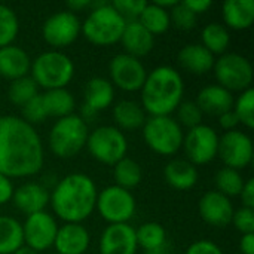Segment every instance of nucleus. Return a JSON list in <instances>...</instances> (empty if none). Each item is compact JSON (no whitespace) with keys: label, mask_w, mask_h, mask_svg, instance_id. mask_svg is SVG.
Masks as SVG:
<instances>
[{"label":"nucleus","mask_w":254,"mask_h":254,"mask_svg":"<svg viewBox=\"0 0 254 254\" xmlns=\"http://www.w3.org/2000/svg\"><path fill=\"white\" fill-rule=\"evenodd\" d=\"M43 167V147L36 129L16 116L0 118V174L28 177Z\"/></svg>","instance_id":"obj_1"},{"label":"nucleus","mask_w":254,"mask_h":254,"mask_svg":"<svg viewBox=\"0 0 254 254\" xmlns=\"http://www.w3.org/2000/svg\"><path fill=\"white\" fill-rule=\"evenodd\" d=\"M52 208L67 223H79L91 216L97 204V189L86 174L64 177L52 192Z\"/></svg>","instance_id":"obj_2"},{"label":"nucleus","mask_w":254,"mask_h":254,"mask_svg":"<svg viewBox=\"0 0 254 254\" xmlns=\"http://www.w3.org/2000/svg\"><path fill=\"white\" fill-rule=\"evenodd\" d=\"M185 85L180 73L168 65L150 71L141 88L143 110L152 116H170L182 103Z\"/></svg>","instance_id":"obj_3"},{"label":"nucleus","mask_w":254,"mask_h":254,"mask_svg":"<svg viewBox=\"0 0 254 254\" xmlns=\"http://www.w3.org/2000/svg\"><path fill=\"white\" fill-rule=\"evenodd\" d=\"M125 25L127 21L124 16L110 3L101 1L94 3V9L85 19L80 30L91 43L107 46L121 40Z\"/></svg>","instance_id":"obj_4"},{"label":"nucleus","mask_w":254,"mask_h":254,"mask_svg":"<svg viewBox=\"0 0 254 254\" xmlns=\"http://www.w3.org/2000/svg\"><path fill=\"white\" fill-rule=\"evenodd\" d=\"M30 70L36 85L49 91L64 88L73 77L74 65L65 54L49 51L40 54L33 61Z\"/></svg>","instance_id":"obj_5"},{"label":"nucleus","mask_w":254,"mask_h":254,"mask_svg":"<svg viewBox=\"0 0 254 254\" xmlns=\"http://www.w3.org/2000/svg\"><path fill=\"white\" fill-rule=\"evenodd\" d=\"M88 140V127L80 116L70 115L55 122L49 134V147L58 158H71Z\"/></svg>","instance_id":"obj_6"},{"label":"nucleus","mask_w":254,"mask_h":254,"mask_svg":"<svg viewBox=\"0 0 254 254\" xmlns=\"http://www.w3.org/2000/svg\"><path fill=\"white\" fill-rule=\"evenodd\" d=\"M143 137L147 146L164 156L174 155L183 144V131L170 116H152L143 125Z\"/></svg>","instance_id":"obj_7"},{"label":"nucleus","mask_w":254,"mask_h":254,"mask_svg":"<svg viewBox=\"0 0 254 254\" xmlns=\"http://www.w3.org/2000/svg\"><path fill=\"white\" fill-rule=\"evenodd\" d=\"M89 153L100 162L116 165L125 158L128 143L124 132L115 127H100L88 135Z\"/></svg>","instance_id":"obj_8"},{"label":"nucleus","mask_w":254,"mask_h":254,"mask_svg":"<svg viewBox=\"0 0 254 254\" xmlns=\"http://www.w3.org/2000/svg\"><path fill=\"white\" fill-rule=\"evenodd\" d=\"M214 74L219 85L231 91H246L253 82V67L250 61L240 54L222 55L214 63Z\"/></svg>","instance_id":"obj_9"},{"label":"nucleus","mask_w":254,"mask_h":254,"mask_svg":"<svg viewBox=\"0 0 254 254\" xmlns=\"http://www.w3.org/2000/svg\"><path fill=\"white\" fill-rule=\"evenodd\" d=\"M97 208L110 225L127 223L135 211V199L129 190L109 186L97 195Z\"/></svg>","instance_id":"obj_10"},{"label":"nucleus","mask_w":254,"mask_h":254,"mask_svg":"<svg viewBox=\"0 0 254 254\" xmlns=\"http://www.w3.org/2000/svg\"><path fill=\"white\" fill-rule=\"evenodd\" d=\"M217 155L226 168L237 171L246 168L253 159L252 138L241 131H228L222 138H219Z\"/></svg>","instance_id":"obj_11"},{"label":"nucleus","mask_w":254,"mask_h":254,"mask_svg":"<svg viewBox=\"0 0 254 254\" xmlns=\"http://www.w3.org/2000/svg\"><path fill=\"white\" fill-rule=\"evenodd\" d=\"M185 150L193 165H204L211 162L217 156L219 149V135L217 132L207 127L198 125L190 128L185 138Z\"/></svg>","instance_id":"obj_12"},{"label":"nucleus","mask_w":254,"mask_h":254,"mask_svg":"<svg viewBox=\"0 0 254 254\" xmlns=\"http://www.w3.org/2000/svg\"><path fill=\"white\" fill-rule=\"evenodd\" d=\"M58 232V226L51 214L40 211L27 217L25 225L22 226L24 241L27 247L34 252H43L54 246L55 237Z\"/></svg>","instance_id":"obj_13"},{"label":"nucleus","mask_w":254,"mask_h":254,"mask_svg":"<svg viewBox=\"0 0 254 254\" xmlns=\"http://www.w3.org/2000/svg\"><path fill=\"white\" fill-rule=\"evenodd\" d=\"M110 76L116 86L124 91L141 89L147 73L138 58L128 54H119L110 61Z\"/></svg>","instance_id":"obj_14"},{"label":"nucleus","mask_w":254,"mask_h":254,"mask_svg":"<svg viewBox=\"0 0 254 254\" xmlns=\"http://www.w3.org/2000/svg\"><path fill=\"white\" fill-rule=\"evenodd\" d=\"M80 31L79 18L73 12H58L46 19L43 24L45 40L55 48L67 46L76 40Z\"/></svg>","instance_id":"obj_15"},{"label":"nucleus","mask_w":254,"mask_h":254,"mask_svg":"<svg viewBox=\"0 0 254 254\" xmlns=\"http://www.w3.org/2000/svg\"><path fill=\"white\" fill-rule=\"evenodd\" d=\"M137 240L135 229L127 223L110 225L101 235L100 253L101 254H135Z\"/></svg>","instance_id":"obj_16"},{"label":"nucleus","mask_w":254,"mask_h":254,"mask_svg":"<svg viewBox=\"0 0 254 254\" xmlns=\"http://www.w3.org/2000/svg\"><path fill=\"white\" fill-rule=\"evenodd\" d=\"M199 214L202 220L216 228H225L232 222L234 207L228 196L217 190L207 192L199 201Z\"/></svg>","instance_id":"obj_17"},{"label":"nucleus","mask_w":254,"mask_h":254,"mask_svg":"<svg viewBox=\"0 0 254 254\" xmlns=\"http://www.w3.org/2000/svg\"><path fill=\"white\" fill-rule=\"evenodd\" d=\"M54 246L58 254H83L89 246V234L79 223H67L58 229Z\"/></svg>","instance_id":"obj_18"},{"label":"nucleus","mask_w":254,"mask_h":254,"mask_svg":"<svg viewBox=\"0 0 254 254\" xmlns=\"http://www.w3.org/2000/svg\"><path fill=\"white\" fill-rule=\"evenodd\" d=\"M196 106L202 113H208L211 116H220L226 112H231L234 107L232 94L222 88L220 85H210L201 89L196 98Z\"/></svg>","instance_id":"obj_19"},{"label":"nucleus","mask_w":254,"mask_h":254,"mask_svg":"<svg viewBox=\"0 0 254 254\" xmlns=\"http://www.w3.org/2000/svg\"><path fill=\"white\" fill-rule=\"evenodd\" d=\"M12 199L19 211L31 216L34 213L43 211V208L49 202V193L43 186L37 183H27L19 186L13 192Z\"/></svg>","instance_id":"obj_20"},{"label":"nucleus","mask_w":254,"mask_h":254,"mask_svg":"<svg viewBox=\"0 0 254 254\" xmlns=\"http://www.w3.org/2000/svg\"><path fill=\"white\" fill-rule=\"evenodd\" d=\"M31 68V61L28 54L13 45L0 49V76L15 80L27 76Z\"/></svg>","instance_id":"obj_21"},{"label":"nucleus","mask_w":254,"mask_h":254,"mask_svg":"<svg viewBox=\"0 0 254 254\" xmlns=\"http://www.w3.org/2000/svg\"><path fill=\"white\" fill-rule=\"evenodd\" d=\"M121 42L128 55L134 58L147 55L153 48V36L137 19L127 22Z\"/></svg>","instance_id":"obj_22"},{"label":"nucleus","mask_w":254,"mask_h":254,"mask_svg":"<svg viewBox=\"0 0 254 254\" xmlns=\"http://www.w3.org/2000/svg\"><path fill=\"white\" fill-rule=\"evenodd\" d=\"M180 65L195 74H204L214 67V55L202 45H186L179 52Z\"/></svg>","instance_id":"obj_23"},{"label":"nucleus","mask_w":254,"mask_h":254,"mask_svg":"<svg viewBox=\"0 0 254 254\" xmlns=\"http://www.w3.org/2000/svg\"><path fill=\"white\" fill-rule=\"evenodd\" d=\"M164 176L167 183L177 190H188L198 182V171L195 165L183 159L171 161L165 167Z\"/></svg>","instance_id":"obj_24"},{"label":"nucleus","mask_w":254,"mask_h":254,"mask_svg":"<svg viewBox=\"0 0 254 254\" xmlns=\"http://www.w3.org/2000/svg\"><path fill=\"white\" fill-rule=\"evenodd\" d=\"M223 19L235 30H246L254 21L253 0H226L223 3Z\"/></svg>","instance_id":"obj_25"},{"label":"nucleus","mask_w":254,"mask_h":254,"mask_svg":"<svg viewBox=\"0 0 254 254\" xmlns=\"http://www.w3.org/2000/svg\"><path fill=\"white\" fill-rule=\"evenodd\" d=\"M115 97L113 85L103 77H94L88 82L85 89V106L94 112L107 109Z\"/></svg>","instance_id":"obj_26"},{"label":"nucleus","mask_w":254,"mask_h":254,"mask_svg":"<svg viewBox=\"0 0 254 254\" xmlns=\"http://www.w3.org/2000/svg\"><path fill=\"white\" fill-rule=\"evenodd\" d=\"M42 101L48 118L52 116L61 119L70 116L74 109V98L65 88L49 89L48 92L42 94Z\"/></svg>","instance_id":"obj_27"},{"label":"nucleus","mask_w":254,"mask_h":254,"mask_svg":"<svg viewBox=\"0 0 254 254\" xmlns=\"http://www.w3.org/2000/svg\"><path fill=\"white\" fill-rule=\"evenodd\" d=\"M22 243V225L12 217L0 216V254H13Z\"/></svg>","instance_id":"obj_28"},{"label":"nucleus","mask_w":254,"mask_h":254,"mask_svg":"<svg viewBox=\"0 0 254 254\" xmlns=\"http://www.w3.org/2000/svg\"><path fill=\"white\" fill-rule=\"evenodd\" d=\"M113 116H115V121L119 125V128L127 129V131L138 129L146 122V115H144V110L141 109V106H138L134 101H128V100L121 101L115 107Z\"/></svg>","instance_id":"obj_29"},{"label":"nucleus","mask_w":254,"mask_h":254,"mask_svg":"<svg viewBox=\"0 0 254 254\" xmlns=\"http://www.w3.org/2000/svg\"><path fill=\"white\" fill-rule=\"evenodd\" d=\"M135 240H137V246L144 249L147 253L159 252L164 249L165 244V231L159 223L149 222L141 225L135 231Z\"/></svg>","instance_id":"obj_30"},{"label":"nucleus","mask_w":254,"mask_h":254,"mask_svg":"<svg viewBox=\"0 0 254 254\" xmlns=\"http://www.w3.org/2000/svg\"><path fill=\"white\" fill-rule=\"evenodd\" d=\"M152 36L153 34H161L164 31L168 30L170 27V13L167 12V9L159 7L158 4H146V7L143 9V12L140 13L138 19H137Z\"/></svg>","instance_id":"obj_31"},{"label":"nucleus","mask_w":254,"mask_h":254,"mask_svg":"<svg viewBox=\"0 0 254 254\" xmlns=\"http://www.w3.org/2000/svg\"><path fill=\"white\" fill-rule=\"evenodd\" d=\"M113 174H115V180L118 183L116 186H119L125 190L134 189L141 182V168L135 161H132L129 158L121 159L115 165Z\"/></svg>","instance_id":"obj_32"},{"label":"nucleus","mask_w":254,"mask_h":254,"mask_svg":"<svg viewBox=\"0 0 254 254\" xmlns=\"http://www.w3.org/2000/svg\"><path fill=\"white\" fill-rule=\"evenodd\" d=\"M231 42V36L228 30L220 24H208L202 30V46L208 49L213 55L214 54H223Z\"/></svg>","instance_id":"obj_33"},{"label":"nucleus","mask_w":254,"mask_h":254,"mask_svg":"<svg viewBox=\"0 0 254 254\" xmlns=\"http://www.w3.org/2000/svg\"><path fill=\"white\" fill-rule=\"evenodd\" d=\"M37 88L39 86L31 79V76H24V77L12 80L7 95H9V100L15 106L22 107L24 104H27L31 98H34L37 95Z\"/></svg>","instance_id":"obj_34"},{"label":"nucleus","mask_w":254,"mask_h":254,"mask_svg":"<svg viewBox=\"0 0 254 254\" xmlns=\"http://www.w3.org/2000/svg\"><path fill=\"white\" fill-rule=\"evenodd\" d=\"M216 186H217V192L225 195V196H237L241 193L243 186H244V180L241 177V174L237 170L232 168H222L217 174H216Z\"/></svg>","instance_id":"obj_35"},{"label":"nucleus","mask_w":254,"mask_h":254,"mask_svg":"<svg viewBox=\"0 0 254 254\" xmlns=\"http://www.w3.org/2000/svg\"><path fill=\"white\" fill-rule=\"evenodd\" d=\"M18 30L19 24L15 12L10 7L0 4V49L10 45V42L16 37Z\"/></svg>","instance_id":"obj_36"},{"label":"nucleus","mask_w":254,"mask_h":254,"mask_svg":"<svg viewBox=\"0 0 254 254\" xmlns=\"http://www.w3.org/2000/svg\"><path fill=\"white\" fill-rule=\"evenodd\" d=\"M234 113L237 115L238 121L241 124H244L247 128H253L254 127V89L249 88L246 91H243V94L238 97L235 107H234Z\"/></svg>","instance_id":"obj_37"},{"label":"nucleus","mask_w":254,"mask_h":254,"mask_svg":"<svg viewBox=\"0 0 254 254\" xmlns=\"http://www.w3.org/2000/svg\"><path fill=\"white\" fill-rule=\"evenodd\" d=\"M174 25L180 30H190L196 25V13H193L189 7L185 6V3H176L171 10V16Z\"/></svg>","instance_id":"obj_38"},{"label":"nucleus","mask_w":254,"mask_h":254,"mask_svg":"<svg viewBox=\"0 0 254 254\" xmlns=\"http://www.w3.org/2000/svg\"><path fill=\"white\" fill-rule=\"evenodd\" d=\"M179 109V121L188 128H195L201 125L202 121V112L193 101H183L180 103ZM179 124V125H180Z\"/></svg>","instance_id":"obj_39"},{"label":"nucleus","mask_w":254,"mask_h":254,"mask_svg":"<svg viewBox=\"0 0 254 254\" xmlns=\"http://www.w3.org/2000/svg\"><path fill=\"white\" fill-rule=\"evenodd\" d=\"M22 116H24V121L30 125L31 124H40L48 118L45 107H43L42 95L37 94L34 98H31L27 104L22 106Z\"/></svg>","instance_id":"obj_40"},{"label":"nucleus","mask_w":254,"mask_h":254,"mask_svg":"<svg viewBox=\"0 0 254 254\" xmlns=\"http://www.w3.org/2000/svg\"><path fill=\"white\" fill-rule=\"evenodd\" d=\"M110 4L124 16L125 21H127V18H129L131 21H135L147 3L140 1V0H118V1H113Z\"/></svg>","instance_id":"obj_41"},{"label":"nucleus","mask_w":254,"mask_h":254,"mask_svg":"<svg viewBox=\"0 0 254 254\" xmlns=\"http://www.w3.org/2000/svg\"><path fill=\"white\" fill-rule=\"evenodd\" d=\"M232 222L235 225V228L243 232V235L246 234H254V210L253 208H240L238 211L234 213L232 216Z\"/></svg>","instance_id":"obj_42"},{"label":"nucleus","mask_w":254,"mask_h":254,"mask_svg":"<svg viewBox=\"0 0 254 254\" xmlns=\"http://www.w3.org/2000/svg\"><path fill=\"white\" fill-rule=\"evenodd\" d=\"M186 254H223L222 250L211 241H196L193 243Z\"/></svg>","instance_id":"obj_43"},{"label":"nucleus","mask_w":254,"mask_h":254,"mask_svg":"<svg viewBox=\"0 0 254 254\" xmlns=\"http://www.w3.org/2000/svg\"><path fill=\"white\" fill-rule=\"evenodd\" d=\"M241 199L246 208H254V180L250 179L249 182L244 183L243 190H241Z\"/></svg>","instance_id":"obj_44"},{"label":"nucleus","mask_w":254,"mask_h":254,"mask_svg":"<svg viewBox=\"0 0 254 254\" xmlns=\"http://www.w3.org/2000/svg\"><path fill=\"white\" fill-rule=\"evenodd\" d=\"M219 124L226 131H235V127L240 124V121H238L237 115L234 113V110H231V112H226L219 116Z\"/></svg>","instance_id":"obj_45"},{"label":"nucleus","mask_w":254,"mask_h":254,"mask_svg":"<svg viewBox=\"0 0 254 254\" xmlns=\"http://www.w3.org/2000/svg\"><path fill=\"white\" fill-rule=\"evenodd\" d=\"M12 195H13V188L10 180L3 174H0V205L12 199Z\"/></svg>","instance_id":"obj_46"},{"label":"nucleus","mask_w":254,"mask_h":254,"mask_svg":"<svg viewBox=\"0 0 254 254\" xmlns=\"http://www.w3.org/2000/svg\"><path fill=\"white\" fill-rule=\"evenodd\" d=\"M186 7H189L193 13H202L211 7V0H186L183 1Z\"/></svg>","instance_id":"obj_47"},{"label":"nucleus","mask_w":254,"mask_h":254,"mask_svg":"<svg viewBox=\"0 0 254 254\" xmlns=\"http://www.w3.org/2000/svg\"><path fill=\"white\" fill-rule=\"evenodd\" d=\"M241 254H254V234H246L240 243Z\"/></svg>","instance_id":"obj_48"},{"label":"nucleus","mask_w":254,"mask_h":254,"mask_svg":"<svg viewBox=\"0 0 254 254\" xmlns=\"http://www.w3.org/2000/svg\"><path fill=\"white\" fill-rule=\"evenodd\" d=\"M67 4H68V7H70L71 10H80V9H83V7L91 6V1H89V0H76V1H68Z\"/></svg>","instance_id":"obj_49"},{"label":"nucleus","mask_w":254,"mask_h":254,"mask_svg":"<svg viewBox=\"0 0 254 254\" xmlns=\"http://www.w3.org/2000/svg\"><path fill=\"white\" fill-rule=\"evenodd\" d=\"M13 254H37V252L31 250L30 247H21V249H18Z\"/></svg>","instance_id":"obj_50"},{"label":"nucleus","mask_w":254,"mask_h":254,"mask_svg":"<svg viewBox=\"0 0 254 254\" xmlns=\"http://www.w3.org/2000/svg\"><path fill=\"white\" fill-rule=\"evenodd\" d=\"M161 252H162V250H159V252H152V253H146V254H161Z\"/></svg>","instance_id":"obj_51"},{"label":"nucleus","mask_w":254,"mask_h":254,"mask_svg":"<svg viewBox=\"0 0 254 254\" xmlns=\"http://www.w3.org/2000/svg\"><path fill=\"white\" fill-rule=\"evenodd\" d=\"M55 254H58V253H55Z\"/></svg>","instance_id":"obj_52"}]
</instances>
